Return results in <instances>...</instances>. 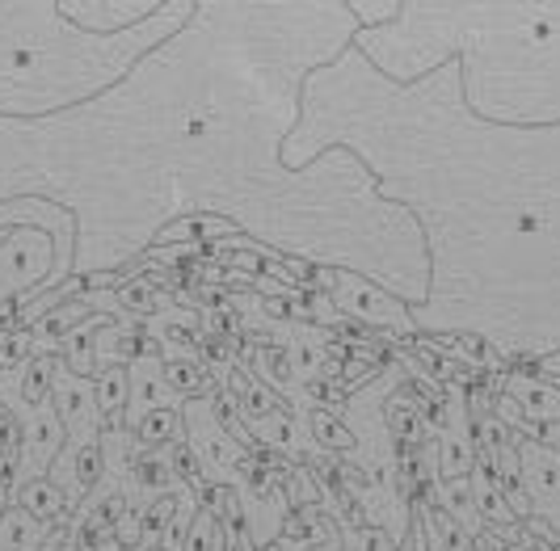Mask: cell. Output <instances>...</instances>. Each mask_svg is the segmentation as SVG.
Masks as SVG:
<instances>
[{"label":"cell","instance_id":"obj_12","mask_svg":"<svg viewBox=\"0 0 560 551\" xmlns=\"http://www.w3.org/2000/svg\"><path fill=\"white\" fill-rule=\"evenodd\" d=\"M93 391H97V409L106 421H122L127 405H131V366H102L97 379H93Z\"/></svg>","mask_w":560,"mask_h":551},{"label":"cell","instance_id":"obj_8","mask_svg":"<svg viewBox=\"0 0 560 551\" xmlns=\"http://www.w3.org/2000/svg\"><path fill=\"white\" fill-rule=\"evenodd\" d=\"M156 409H186V400L168 387L165 379V354H143V359L131 362V405L122 413V425L136 430V421Z\"/></svg>","mask_w":560,"mask_h":551},{"label":"cell","instance_id":"obj_16","mask_svg":"<svg viewBox=\"0 0 560 551\" xmlns=\"http://www.w3.org/2000/svg\"><path fill=\"white\" fill-rule=\"evenodd\" d=\"M59 551H81V548H77V543H68V548H59Z\"/></svg>","mask_w":560,"mask_h":551},{"label":"cell","instance_id":"obj_2","mask_svg":"<svg viewBox=\"0 0 560 551\" xmlns=\"http://www.w3.org/2000/svg\"><path fill=\"white\" fill-rule=\"evenodd\" d=\"M334 148L354 152L425 236L430 295L409 307L421 337L557 359L560 122H485L464 102L455 59L418 84H396L346 47L304 81L282 161L308 168Z\"/></svg>","mask_w":560,"mask_h":551},{"label":"cell","instance_id":"obj_14","mask_svg":"<svg viewBox=\"0 0 560 551\" xmlns=\"http://www.w3.org/2000/svg\"><path fill=\"white\" fill-rule=\"evenodd\" d=\"M312 430H316V434H320V438L329 442V446H334V450H350V434H346V430H337L334 421H329V413H312Z\"/></svg>","mask_w":560,"mask_h":551},{"label":"cell","instance_id":"obj_4","mask_svg":"<svg viewBox=\"0 0 560 551\" xmlns=\"http://www.w3.org/2000/svg\"><path fill=\"white\" fill-rule=\"evenodd\" d=\"M26 43L0 26V114L43 118L63 106L81 110L131 77L156 47H165L177 30L195 17L190 0H173L143 26L122 34H89L72 26L59 4H18Z\"/></svg>","mask_w":560,"mask_h":551},{"label":"cell","instance_id":"obj_9","mask_svg":"<svg viewBox=\"0 0 560 551\" xmlns=\"http://www.w3.org/2000/svg\"><path fill=\"white\" fill-rule=\"evenodd\" d=\"M518 471L535 509H560V450L548 442H518Z\"/></svg>","mask_w":560,"mask_h":551},{"label":"cell","instance_id":"obj_11","mask_svg":"<svg viewBox=\"0 0 560 551\" xmlns=\"http://www.w3.org/2000/svg\"><path fill=\"white\" fill-rule=\"evenodd\" d=\"M13 505H22L26 514H34L38 523H63V518H72V505H68V496L59 493L56 484L43 476V480H26V484H18L13 489Z\"/></svg>","mask_w":560,"mask_h":551},{"label":"cell","instance_id":"obj_1","mask_svg":"<svg viewBox=\"0 0 560 551\" xmlns=\"http://www.w3.org/2000/svg\"><path fill=\"white\" fill-rule=\"evenodd\" d=\"M350 4H195V17L81 110L26 127L30 168L9 198L77 215L72 278L114 274L168 223L220 215L291 261L354 270L418 307L430 253L418 220L380 194L346 148L308 168L282 161L304 81L354 43Z\"/></svg>","mask_w":560,"mask_h":551},{"label":"cell","instance_id":"obj_5","mask_svg":"<svg viewBox=\"0 0 560 551\" xmlns=\"http://www.w3.org/2000/svg\"><path fill=\"white\" fill-rule=\"evenodd\" d=\"M316 278L325 282V295L334 300L337 316L363 320V325H380V329H393V332H418L409 304H400L393 291H384L380 282H371L366 274H354V270H325V266H320Z\"/></svg>","mask_w":560,"mask_h":551},{"label":"cell","instance_id":"obj_13","mask_svg":"<svg viewBox=\"0 0 560 551\" xmlns=\"http://www.w3.org/2000/svg\"><path fill=\"white\" fill-rule=\"evenodd\" d=\"M131 434H136L143 450H168V446H177V442L186 438V425H182L177 409H156V413L140 417Z\"/></svg>","mask_w":560,"mask_h":551},{"label":"cell","instance_id":"obj_10","mask_svg":"<svg viewBox=\"0 0 560 551\" xmlns=\"http://www.w3.org/2000/svg\"><path fill=\"white\" fill-rule=\"evenodd\" d=\"M102 325H110V316H93V320H84L81 329H72L63 341H59V362L72 371V375H81V379H97V332Z\"/></svg>","mask_w":560,"mask_h":551},{"label":"cell","instance_id":"obj_6","mask_svg":"<svg viewBox=\"0 0 560 551\" xmlns=\"http://www.w3.org/2000/svg\"><path fill=\"white\" fill-rule=\"evenodd\" d=\"M18 421H22V459H18V468H13V480L26 484V480L51 476V464H56L63 442H68L56 405L47 400V405H38V409H26Z\"/></svg>","mask_w":560,"mask_h":551},{"label":"cell","instance_id":"obj_3","mask_svg":"<svg viewBox=\"0 0 560 551\" xmlns=\"http://www.w3.org/2000/svg\"><path fill=\"white\" fill-rule=\"evenodd\" d=\"M359 56L396 84H418L459 63L464 102L485 122H560V0L544 4H459L409 0L388 26L359 30Z\"/></svg>","mask_w":560,"mask_h":551},{"label":"cell","instance_id":"obj_15","mask_svg":"<svg viewBox=\"0 0 560 551\" xmlns=\"http://www.w3.org/2000/svg\"><path fill=\"white\" fill-rule=\"evenodd\" d=\"M211 539H215V523L207 514H198L190 526V539H186V551H211Z\"/></svg>","mask_w":560,"mask_h":551},{"label":"cell","instance_id":"obj_7","mask_svg":"<svg viewBox=\"0 0 560 551\" xmlns=\"http://www.w3.org/2000/svg\"><path fill=\"white\" fill-rule=\"evenodd\" d=\"M161 9H165L161 0H143V4H122V0H110V4H102V0H68V4H59V13H63L72 26L89 30V34H102V38L143 26V22L156 17Z\"/></svg>","mask_w":560,"mask_h":551}]
</instances>
